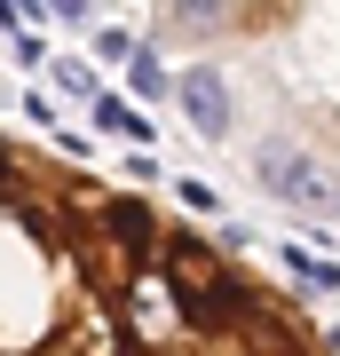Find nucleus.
Here are the masks:
<instances>
[{"label": "nucleus", "mask_w": 340, "mask_h": 356, "mask_svg": "<svg viewBox=\"0 0 340 356\" xmlns=\"http://www.w3.org/2000/svg\"><path fill=\"white\" fill-rule=\"evenodd\" d=\"M0 356H332L285 285L151 191L0 127Z\"/></svg>", "instance_id": "1"}]
</instances>
